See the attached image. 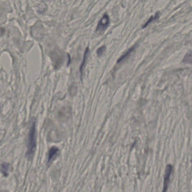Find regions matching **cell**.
Listing matches in <instances>:
<instances>
[{
	"label": "cell",
	"instance_id": "6da1fadb",
	"mask_svg": "<svg viewBox=\"0 0 192 192\" xmlns=\"http://www.w3.org/2000/svg\"><path fill=\"white\" fill-rule=\"evenodd\" d=\"M35 148H36V127H35V122H33L32 123V126L29 133L27 155L29 157L32 156L34 153Z\"/></svg>",
	"mask_w": 192,
	"mask_h": 192
},
{
	"label": "cell",
	"instance_id": "7a4b0ae2",
	"mask_svg": "<svg viewBox=\"0 0 192 192\" xmlns=\"http://www.w3.org/2000/svg\"><path fill=\"white\" fill-rule=\"evenodd\" d=\"M109 16L107 13L104 14L103 17H101L100 21L98 23V25L96 27V32L99 33L104 32L107 28L109 26Z\"/></svg>",
	"mask_w": 192,
	"mask_h": 192
},
{
	"label": "cell",
	"instance_id": "3957f363",
	"mask_svg": "<svg viewBox=\"0 0 192 192\" xmlns=\"http://www.w3.org/2000/svg\"><path fill=\"white\" fill-rule=\"evenodd\" d=\"M173 167L171 165H167L166 166V171H165V174L164 176V189L163 192H165L167 190L168 185L170 182V178L171 174L172 171Z\"/></svg>",
	"mask_w": 192,
	"mask_h": 192
},
{
	"label": "cell",
	"instance_id": "277c9868",
	"mask_svg": "<svg viewBox=\"0 0 192 192\" xmlns=\"http://www.w3.org/2000/svg\"><path fill=\"white\" fill-rule=\"evenodd\" d=\"M135 48V46H133V47H131V48H130L129 49H128V50H127V51L125 52L124 54H122V55L119 59H118L117 63H121L122 61L124 60L125 59H126L128 57L130 56V55L131 54V52H133L134 51Z\"/></svg>",
	"mask_w": 192,
	"mask_h": 192
},
{
	"label": "cell",
	"instance_id": "5b68a950",
	"mask_svg": "<svg viewBox=\"0 0 192 192\" xmlns=\"http://www.w3.org/2000/svg\"><path fill=\"white\" fill-rule=\"evenodd\" d=\"M89 52V48L88 47V48H87L86 49V51H85L84 54L83 61H82V64H81L80 67V71L81 74H82L83 69H84V67H85V65H86V61H87V60L88 57Z\"/></svg>",
	"mask_w": 192,
	"mask_h": 192
},
{
	"label": "cell",
	"instance_id": "8992f818",
	"mask_svg": "<svg viewBox=\"0 0 192 192\" xmlns=\"http://www.w3.org/2000/svg\"><path fill=\"white\" fill-rule=\"evenodd\" d=\"M58 151V149L55 147H52V148L50 149L48 153V162L51 161L53 158L56 156Z\"/></svg>",
	"mask_w": 192,
	"mask_h": 192
},
{
	"label": "cell",
	"instance_id": "52a82bcc",
	"mask_svg": "<svg viewBox=\"0 0 192 192\" xmlns=\"http://www.w3.org/2000/svg\"><path fill=\"white\" fill-rule=\"evenodd\" d=\"M159 15H160L159 12H157V13H156V14L154 15V16H152L151 17H150V18L148 20V21L146 22V23L144 24V25H143V28H145L146 27L148 26L150 23H151L152 22H154V21L156 20H157V19L159 17Z\"/></svg>",
	"mask_w": 192,
	"mask_h": 192
},
{
	"label": "cell",
	"instance_id": "ba28073f",
	"mask_svg": "<svg viewBox=\"0 0 192 192\" xmlns=\"http://www.w3.org/2000/svg\"><path fill=\"white\" fill-rule=\"evenodd\" d=\"M9 170V165L7 163H4L1 165V171L4 175L5 176H7L8 175V172Z\"/></svg>",
	"mask_w": 192,
	"mask_h": 192
},
{
	"label": "cell",
	"instance_id": "9c48e42d",
	"mask_svg": "<svg viewBox=\"0 0 192 192\" xmlns=\"http://www.w3.org/2000/svg\"><path fill=\"white\" fill-rule=\"evenodd\" d=\"M105 50H106V47H105V46H102L100 47V48H98L97 50V55L98 57L102 56L104 54V53L105 52Z\"/></svg>",
	"mask_w": 192,
	"mask_h": 192
},
{
	"label": "cell",
	"instance_id": "30bf717a",
	"mask_svg": "<svg viewBox=\"0 0 192 192\" xmlns=\"http://www.w3.org/2000/svg\"><path fill=\"white\" fill-rule=\"evenodd\" d=\"M184 62L187 63H192V53H188L186 55V56L184 57L183 60Z\"/></svg>",
	"mask_w": 192,
	"mask_h": 192
}]
</instances>
